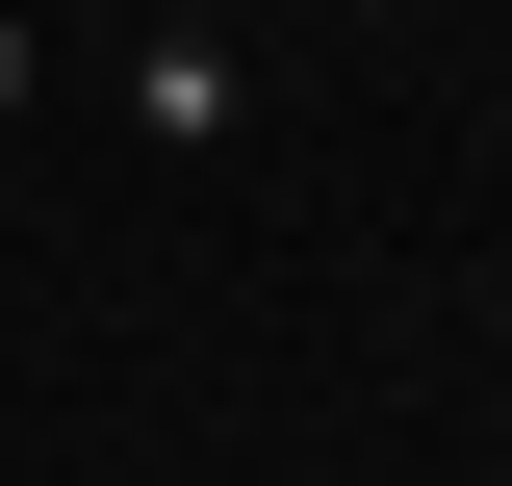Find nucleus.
<instances>
[{
  "instance_id": "f257e3e1",
  "label": "nucleus",
  "mask_w": 512,
  "mask_h": 486,
  "mask_svg": "<svg viewBox=\"0 0 512 486\" xmlns=\"http://www.w3.org/2000/svg\"><path fill=\"white\" fill-rule=\"evenodd\" d=\"M0 103H26V0H0Z\"/></svg>"
},
{
  "instance_id": "f03ea898",
  "label": "nucleus",
  "mask_w": 512,
  "mask_h": 486,
  "mask_svg": "<svg viewBox=\"0 0 512 486\" xmlns=\"http://www.w3.org/2000/svg\"><path fill=\"white\" fill-rule=\"evenodd\" d=\"M333 26H384V0H333Z\"/></svg>"
},
{
  "instance_id": "7ed1b4c3",
  "label": "nucleus",
  "mask_w": 512,
  "mask_h": 486,
  "mask_svg": "<svg viewBox=\"0 0 512 486\" xmlns=\"http://www.w3.org/2000/svg\"><path fill=\"white\" fill-rule=\"evenodd\" d=\"M154 26H205V0H154Z\"/></svg>"
}]
</instances>
